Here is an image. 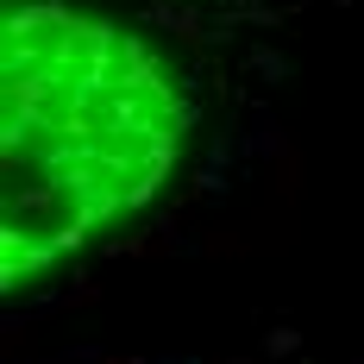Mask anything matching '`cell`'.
Masks as SVG:
<instances>
[{
    "instance_id": "1",
    "label": "cell",
    "mask_w": 364,
    "mask_h": 364,
    "mask_svg": "<svg viewBox=\"0 0 364 364\" xmlns=\"http://www.w3.org/2000/svg\"><path fill=\"white\" fill-rule=\"evenodd\" d=\"M188 95L139 32L63 0L0 19V277L32 289L170 182Z\"/></svg>"
}]
</instances>
